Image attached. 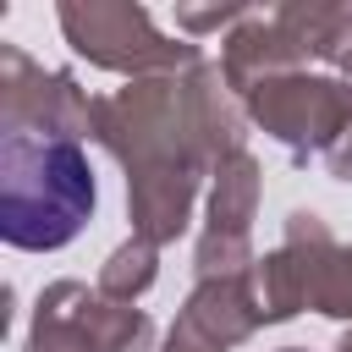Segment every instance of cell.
<instances>
[{"label":"cell","mask_w":352,"mask_h":352,"mask_svg":"<svg viewBox=\"0 0 352 352\" xmlns=\"http://www.w3.org/2000/svg\"><path fill=\"white\" fill-rule=\"evenodd\" d=\"M160 280V248L154 242H143V236H126L104 264H99V292L104 297H116V302H138L148 286Z\"/></svg>","instance_id":"cell-14"},{"label":"cell","mask_w":352,"mask_h":352,"mask_svg":"<svg viewBox=\"0 0 352 352\" xmlns=\"http://www.w3.org/2000/svg\"><path fill=\"white\" fill-rule=\"evenodd\" d=\"M258 160L242 148L226 165H214L209 182V209H204V236H198V280L214 275H248L253 258V214H258Z\"/></svg>","instance_id":"cell-6"},{"label":"cell","mask_w":352,"mask_h":352,"mask_svg":"<svg viewBox=\"0 0 352 352\" xmlns=\"http://www.w3.org/2000/svg\"><path fill=\"white\" fill-rule=\"evenodd\" d=\"M55 22H60L66 44L88 66L116 72L126 82H138V77H182V72L204 66L198 44L165 38L154 28V16L143 6H132V0H60Z\"/></svg>","instance_id":"cell-3"},{"label":"cell","mask_w":352,"mask_h":352,"mask_svg":"<svg viewBox=\"0 0 352 352\" xmlns=\"http://www.w3.org/2000/svg\"><path fill=\"white\" fill-rule=\"evenodd\" d=\"M302 60H308V55L292 44V33H286L275 16H258V11L220 38V72H226V82H231L242 99H248L253 88L286 77V72H302Z\"/></svg>","instance_id":"cell-9"},{"label":"cell","mask_w":352,"mask_h":352,"mask_svg":"<svg viewBox=\"0 0 352 352\" xmlns=\"http://www.w3.org/2000/svg\"><path fill=\"white\" fill-rule=\"evenodd\" d=\"M280 352H308V346H280Z\"/></svg>","instance_id":"cell-20"},{"label":"cell","mask_w":352,"mask_h":352,"mask_svg":"<svg viewBox=\"0 0 352 352\" xmlns=\"http://www.w3.org/2000/svg\"><path fill=\"white\" fill-rule=\"evenodd\" d=\"M248 16H253L248 6H176V28L182 33H220V28H236Z\"/></svg>","instance_id":"cell-15"},{"label":"cell","mask_w":352,"mask_h":352,"mask_svg":"<svg viewBox=\"0 0 352 352\" xmlns=\"http://www.w3.org/2000/svg\"><path fill=\"white\" fill-rule=\"evenodd\" d=\"M82 280H50L33 302V324L22 352H94L82 330Z\"/></svg>","instance_id":"cell-11"},{"label":"cell","mask_w":352,"mask_h":352,"mask_svg":"<svg viewBox=\"0 0 352 352\" xmlns=\"http://www.w3.org/2000/svg\"><path fill=\"white\" fill-rule=\"evenodd\" d=\"M94 143L104 154H116L132 170H204L214 176L204 143H198V121H192V99H187V72L182 77H138L104 99H94Z\"/></svg>","instance_id":"cell-2"},{"label":"cell","mask_w":352,"mask_h":352,"mask_svg":"<svg viewBox=\"0 0 352 352\" xmlns=\"http://www.w3.org/2000/svg\"><path fill=\"white\" fill-rule=\"evenodd\" d=\"M336 66H341V82H346V88H352V44H346V50H341V60H336Z\"/></svg>","instance_id":"cell-18"},{"label":"cell","mask_w":352,"mask_h":352,"mask_svg":"<svg viewBox=\"0 0 352 352\" xmlns=\"http://www.w3.org/2000/svg\"><path fill=\"white\" fill-rule=\"evenodd\" d=\"M242 104H248V121L264 126L275 143H286L297 165H308V154L324 160L330 143L352 126V88L341 77L286 72V77L253 88Z\"/></svg>","instance_id":"cell-4"},{"label":"cell","mask_w":352,"mask_h":352,"mask_svg":"<svg viewBox=\"0 0 352 352\" xmlns=\"http://www.w3.org/2000/svg\"><path fill=\"white\" fill-rule=\"evenodd\" d=\"M82 330L94 352H154V319L138 302H116L99 286L82 292Z\"/></svg>","instance_id":"cell-13"},{"label":"cell","mask_w":352,"mask_h":352,"mask_svg":"<svg viewBox=\"0 0 352 352\" xmlns=\"http://www.w3.org/2000/svg\"><path fill=\"white\" fill-rule=\"evenodd\" d=\"M336 352H352V330H346V336H341V341H336Z\"/></svg>","instance_id":"cell-19"},{"label":"cell","mask_w":352,"mask_h":352,"mask_svg":"<svg viewBox=\"0 0 352 352\" xmlns=\"http://www.w3.org/2000/svg\"><path fill=\"white\" fill-rule=\"evenodd\" d=\"M324 165H330V176L336 182H352V126L330 143V154H324Z\"/></svg>","instance_id":"cell-16"},{"label":"cell","mask_w":352,"mask_h":352,"mask_svg":"<svg viewBox=\"0 0 352 352\" xmlns=\"http://www.w3.org/2000/svg\"><path fill=\"white\" fill-rule=\"evenodd\" d=\"M187 330H198L209 346L231 352L242 346L253 330H264V308H258V286H253V270L248 275H214V280H198L176 314Z\"/></svg>","instance_id":"cell-8"},{"label":"cell","mask_w":352,"mask_h":352,"mask_svg":"<svg viewBox=\"0 0 352 352\" xmlns=\"http://www.w3.org/2000/svg\"><path fill=\"white\" fill-rule=\"evenodd\" d=\"M0 132L6 138H94V99L72 72H44L16 44H0Z\"/></svg>","instance_id":"cell-5"},{"label":"cell","mask_w":352,"mask_h":352,"mask_svg":"<svg viewBox=\"0 0 352 352\" xmlns=\"http://www.w3.org/2000/svg\"><path fill=\"white\" fill-rule=\"evenodd\" d=\"M99 187L82 143L0 138V236L22 253H55L94 220Z\"/></svg>","instance_id":"cell-1"},{"label":"cell","mask_w":352,"mask_h":352,"mask_svg":"<svg viewBox=\"0 0 352 352\" xmlns=\"http://www.w3.org/2000/svg\"><path fill=\"white\" fill-rule=\"evenodd\" d=\"M204 170H132L126 176V214H132V236L165 248L187 231L192 204H198Z\"/></svg>","instance_id":"cell-10"},{"label":"cell","mask_w":352,"mask_h":352,"mask_svg":"<svg viewBox=\"0 0 352 352\" xmlns=\"http://www.w3.org/2000/svg\"><path fill=\"white\" fill-rule=\"evenodd\" d=\"M160 352H220V346H209V341H204V336H198V330H187V324H182V319H176V324H170V336H165V346H160Z\"/></svg>","instance_id":"cell-17"},{"label":"cell","mask_w":352,"mask_h":352,"mask_svg":"<svg viewBox=\"0 0 352 352\" xmlns=\"http://www.w3.org/2000/svg\"><path fill=\"white\" fill-rule=\"evenodd\" d=\"M275 22L292 33L302 55L319 60H341V50L352 44V0H286Z\"/></svg>","instance_id":"cell-12"},{"label":"cell","mask_w":352,"mask_h":352,"mask_svg":"<svg viewBox=\"0 0 352 352\" xmlns=\"http://www.w3.org/2000/svg\"><path fill=\"white\" fill-rule=\"evenodd\" d=\"M280 248H292L297 264H302L308 308H319L330 319H352V248H341L314 209H292L286 214Z\"/></svg>","instance_id":"cell-7"}]
</instances>
